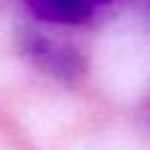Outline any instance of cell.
Wrapping results in <instances>:
<instances>
[{"instance_id": "cell-1", "label": "cell", "mask_w": 150, "mask_h": 150, "mask_svg": "<svg viewBox=\"0 0 150 150\" xmlns=\"http://www.w3.org/2000/svg\"><path fill=\"white\" fill-rule=\"evenodd\" d=\"M95 73L108 93L138 95L150 83V38L135 28H115L95 48Z\"/></svg>"}, {"instance_id": "cell-2", "label": "cell", "mask_w": 150, "mask_h": 150, "mask_svg": "<svg viewBox=\"0 0 150 150\" xmlns=\"http://www.w3.org/2000/svg\"><path fill=\"white\" fill-rule=\"evenodd\" d=\"M80 150H140L135 145H125V143H90Z\"/></svg>"}]
</instances>
